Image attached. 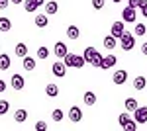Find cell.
Segmentation results:
<instances>
[{
    "label": "cell",
    "instance_id": "1",
    "mask_svg": "<svg viewBox=\"0 0 147 131\" xmlns=\"http://www.w3.org/2000/svg\"><path fill=\"white\" fill-rule=\"evenodd\" d=\"M82 57H84V61H86V63H90V65H92V67H96V69H100L102 59H104V57H102V55L98 53L94 47H86Z\"/></svg>",
    "mask_w": 147,
    "mask_h": 131
},
{
    "label": "cell",
    "instance_id": "2",
    "mask_svg": "<svg viewBox=\"0 0 147 131\" xmlns=\"http://www.w3.org/2000/svg\"><path fill=\"white\" fill-rule=\"evenodd\" d=\"M63 63L65 67H73V69H82L84 67V57H80V55H75V53H67L63 57Z\"/></svg>",
    "mask_w": 147,
    "mask_h": 131
},
{
    "label": "cell",
    "instance_id": "3",
    "mask_svg": "<svg viewBox=\"0 0 147 131\" xmlns=\"http://www.w3.org/2000/svg\"><path fill=\"white\" fill-rule=\"evenodd\" d=\"M118 41H120V47H122L124 51H131V49L136 47V35L129 33V32H124Z\"/></svg>",
    "mask_w": 147,
    "mask_h": 131
},
{
    "label": "cell",
    "instance_id": "4",
    "mask_svg": "<svg viewBox=\"0 0 147 131\" xmlns=\"http://www.w3.org/2000/svg\"><path fill=\"white\" fill-rule=\"evenodd\" d=\"M136 20H137V12H136V8H131V6H125L124 10H122V22L131 24V22H136Z\"/></svg>",
    "mask_w": 147,
    "mask_h": 131
},
{
    "label": "cell",
    "instance_id": "5",
    "mask_svg": "<svg viewBox=\"0 0 147 131\" xmlns=\"http://www.w3.org/2000/svg\"><path fill=\"white\" fill-rule=\"evenodd\" d=\"M134 121L136 123H147V106H139L134 112Z\"/></svg>",
    "mask_w": 147,
    "mask_h": 131
},
{
    "label": "cell",
    "instance_id": "6",
    "mask_svg": "<svg viewBox=\"0 0 147 131\" xmlns=\"http://www.w3.org/2000/svg\"><path fill=\"white\" fill-rule=\"evenodd\" d=\"M10 86L14 88V90H22L24 86H26V78L22 77V75H12V78H10Z\"/></svg>",
    "mask_w": 147,
    "mask_h": 131
},
{
    "label": "cell",
    "instance_id": "7",
    "mask_svg": "<svg viewBox=\"0 0 147 131\" xmlns=\"http://www.w3.org/2000/svg\"><path fill=\"white\" fill-rule=\"evenodd\" d=\"M124 24H125V22H114L112 28H110V35H114L116 39H120V37H122V33L125 32Z\"/></svg>",
    "mask_w": 147,
    "mask_h": 131
},
{
    "label": "cell",
    "instance_id": "8",
    "mask_svg": "<svg viewBox=\"0 0 147 131\" xmlns=\"http://www.w3.org/2000/svg\"><path fill=\"white\" fill-rule=\"evenodd\" d=\"M125 80H127V71H124V69L116 71V73L112 75V82L114 84H125Z\"/></svg>",
    "mask_w": 147,
    "mask_h": 131
},
{
    "label": "cell",
    "instance_id": "9",
    "mask_svg": "<svg viewBox=\"0 0 147 131\" xmlns=\"http://www.w3.org/2000/svg\"><path fill=\"white\" fill-rule=\"evenodd\" d=\"M116 63H118V57H116V55H106V57L102 59V65H100V69L108 71V69L116 67Z\"/></svg>",
    "mask_w": 147,
    "mask_h": 131
},
{
    "label": "cell",
    "instance_id": "10",
    "mask_svg": "<svg viewBox=\"0 0 147 131\" xmlns=\"http://www.w3.org/2000/svg\"><path fill=\"white\" fill-rule=\"evenodd\" d=\"M69 120L73 121V123H79V121L82 120V110H80L79 106H73V108L69 110Z\"/></svg>",
    "mask_w": 147,
    "mask_h": 131
},
{
    "label": "cell",
    "instance_id": "11",
    "mask_svg": "<svg viewBox=\"0 0 147 131\" xmlns=\"http://www.w3.org/2000/svg\"><path fill=\"white\" fill-rule=\"evenodd\" d=\"M53 53H55V57L63 59V57H65V55L69 53V49H67V45L63 43V41H57V43L53 45Z\"/></svg>",
    "mask_w": 147,
    "mask_h": 131
},
{
    "label": "cell",
    "instance_id": "12",
    "mask_svg": "<svg viewBox=\"0 0 147 131\" xmlns=\"http://www.w3.org/2000/svg\"><path fill=\"white\" fill-rule=\"evenodd\" d=\"M51 71H53V75L59 77V78H63L65 75H67V67H65V63H53Z\"/></svg>",
    "mask_w": 147,
    "mask_h": 131
},
{
    "label": "cell",
    "instance_id": "13",
    "mask_svg": "<svg viewBox=\"0 0 147 131\" xmlns=\"http://www.w3.org/2000/svg\"><path fill=\"white\" fill-rule=\"evenodd\" d=\"M57 10H59V4H57L55 0H49V2H45V14H47V16H55Z\"/></svg>",
    "mask_w": 147,
    "mask_h": 131
},
{
    "label": "cell",
    "instance_id": "14",
    "mask_svg": "<svg viewBox=\"0 0 147 131\" xmlns=\"http://www.w3.org/2000/svg\"><path fill=\"white\" fill-rule=\"evenodd\" d=\"M34 22H35L37 28H47V24H49V16H47V14H37Z\"/></svg>",
    "mask_w": 147,
    "mask_h": 131
},
{
    "label": "cell",
    "instance_id": "15",
    "mask_svg": "<svg viewBox=\"0 0 147 131\" xmlns=\"http://www.w3.org/2000/svg\"><path fill=\"white\" fill-rule=\"evenodd\" d=\"M45 94L49 96V98H57V96H59V86L53 84V82H49V84L45 86Z\"/></svg>",
    "mask_w": 147,
    "mask_h": 131
},
{
    "label": "cell",
    "instance_id": "16",
    "mask_svg": "<svg viewBox=\"0 0 147 131\" xmlns=\"http://www.w3.org/2000/svg\"><path fill=\"white\" fill-rule=\"evenodd\" d=\"M116 43H118V39H116L114 35H106V37H104V41H102V45H104L108 51H112L114 47H116Z\"/></svg>",
    "mask_w": 147,
    "mask_h": 131
},
{
    "label": "cell",
    "instance_id": "17",
    "mask_svg": "<svg viewBox=\"0 0 147 131\" xmlns=\"http://www.w3.org/2000/svg\"><path fill=\"white\" fill-rule=\"evenodd\" d=\"M12 65V61H10V55H6V53H2L0 55V71H8Z\"/></svg>",
    "mask_w": 147,
    "mask_h": 131
},
{
    "label": "cell",
    "instance_id": "18",
    "mask_svg": "<svg viewBox=\"0 0 147 131\" xmlns=\"http://www.w3.org/2000/svg\"><path fill=\"white\" fill-rule=\"evenodd\" d=\"M22 65H24V69H26V71H34L37 63H35L34 57H24V59H22Z\"/></svg>",
    "mask_w": 147,
    "mask_h": 131
},
{
    "label": "cell",
    "instance_id": "19",
    "mask_svg": "<svg viewBox=\"0 0 147 131\" xmlns=\"http://www.w3.org/2000/svg\"><path fill=\"white\" fill-rule=\"evenodd\" d=\"M82 100H84V106H94V104H96V94L88 90V92H84Z\"/></svg>",
    "mask_w": 147,
    "mask_h": 131
},
{
    "label": "cell",
    "instance_id": "20",
    "mask_svg": "<svg viewBox=\"0 0 147 131\" xmlns=\"http://www.w3.org/2000/svg\"><path fill=\"white\" fill-rule=\"evenodd\" d=\"M65 33H67V37H69V39H79L80 30L77 28V26H69V28H67V32H65Z\"/></svg>",
    "mask_w": 147,
    "mask_h": 131
},
{
    "label": "cell",
    "instance_id": "21",
    "mask_svg": "<svg viewBox=\"0 0 147 131\" xmlns=\"http://www.w3.org/2000/svg\"><path fill=\"white\" fill-rule=\"evenodd\" d=\"M14 51H16V55H18L20 59H24V57H28V45L26 43H18L16 47H14Z\"/></svg>",
    "mask_w": 147,
    "mask_h": 131
},
{
    "label": "cell",
    "instance_id": "22",
    "mask_svg": "<svg viewBox=\"0 0 147 131\" xmlns=\"http://www.w3.org/2000/svg\"><path fill=\"white\" fill-rule=\"evenodd\" d=\"M26 120H28V110H16V114H14V121L24 123Z\"/></svg>",
    "mask_w": 147,
    "mask_h": 131
},
{
    "label": "cell",
    "instance_id": "23",
    "mask_svg": "<svg viewBox=\"0 0 147 131\" xmlns=\"http://www.w3.org/2000/svg\"><path fill=\"white\" fill-rule=\"evenodd\" d=\"M147 86V78L145 77H136L134 78V88L136 90H143Z\"/></svg>",
    "mask_w": 147,
    "mask_h": 131
},
{
    "label": "cell",
    "instance_id": "24",
    "mask_svg": "<svg viewBox=\"0 0 147 131\" xmlns=\"http://www.w3.org/2000/svg\"><path fill=\"white\" fill-rule=\"evenodd\" d=\"M124 106H125V110H127V112H136V110L139 108V104H137L136 98H127L124 102Z\"/></svg>",
    "mask_w": 147,
    "mask_h": 131
},
{
    "label": "cell",
    "instance_id": "25",
    "mask_svg": "<svg viewBox=\"0 0 147 131\" xmlns=\"http://www.w3.org/2000/svg\"><path fill=\"white\" fill-rule=\"evenodd\" d=\"M131 120H134V118H131V116H129L127 112H125V114H120V116H118V123H120L122 127H125V125H127V123H129Z\"/></svg>",
    "mask_w": 147,
    "mask_h": 131
},
{
    "label": "cell",
    "instance_id": "26",
    "mask_svg": "<svg viewBox=\"0 0 147 131\" xmlns=\"http://www.w3.org/2000/svg\"><path fill=\"white\" fill-rule=\"evenodd\" d=\"M37 8H39V6L35 4L34 0H24V10H26V12H30V14H32V12H35Z\"/></svg>",
    "mask_w": 147,
    "mask_h": 131
},
{
    "label": "cell",
    "instance_id": "27",
    "mask_svg": "<svg viewBox=\"0 0 147 131\" xmlns=\"http://www.w3.org/2000/svg\"><path fill=\"white\" fill-rule=\"evenodd\" d=\"M12 30V22L8 18H0V32H10Z\"/></svg>",
    "mask_w": 147,
    "mask_h": 131
},
{
    "label": "cell",
    "instance_id": "28",
    "mask_svg": "<svg viewBox=\"0 0 147 131\" xmlns=\"http://www.w3.org/2000/svg\"><path fill=\"white\" fill-rule=\"evenodd\" d=\"M10 110V102L8 100H0V116H6Z\"/></svg>",
    "mask_w": 147,
    "mask_h": 131
},
{
    "label": "cell",
    "instance_id": "29",
    "mask_svg": "<svg viewBox=\"0 0 147 131\" xmlns=\"http://www.w3.org/2000/svg\"><path fill=\"white\" fill-rule=\"evenodd\" d=\"M145 33H147L145 24H136V30H134V35H145Z\"/></svg>",
    "mask_w": 147,
    "mask_h": 131
},
{
    "label": "cell",
    "instance_id": "30",
    "mask_svg": "<svg viewBox=\"0 0 147 131\" xmlns=\"http://www.w3.org/2000/svg\"><path fill=\"white\" fill-rule=\"evenodd\" d=\"M51 118H53V121H63L65 114H63V110H53L51 112Z\"/></svg>",
    "mask_w": 147,
    "mask_h": 131
},
{
    "label": "cell",
    "instance_id": "31",
    "mask_svg": "<svg viewBox=\"0 0 147 131\" xmlns=\"http://www.w3.org/2000/svg\"><path fill=\"white\" fill-rule=\"evenodd\" d=\"M47 57H49V49H47V47H37V59L43 61Z\"/></svg>",
    "mask_w": 147,
    "mask_h": 131
},
{
    "label": "cell",
    "instance_id": "32",
    "mask_svg": "<svg viewBox=\"0 0 147 131\" xmlns=\"http://www.w3.org/2000/svg\"><path fill=\"white\" fill-rule=\"evenodd\" d=\"M35 131H47V123L43 120L35 121Z\"/></svg>",
    "mask_w": 147,
    "mask_h": 131
},
{
    "label": "cell",
    "instance_id": "33",
    "mask_svg": "<svg viewBox=\"0 0 147 131\" xmlns=\"http://www.w3.org/2000/svg\"><path fill=\"white\" fill-rule=\"evenodd\" d=\"M92 8L94 10H102L104 8V0H92Z\"/></svg>",
    "mask_w": 147,
    "mask_h": 131
},
{
    "label": "cell",
    "instance_id": "34",
    "mask_svg": "<svg viewBox=\"0 0 147 131\" xmlns=\"http://www.w3.org/2000/svg\"><path fill=\"white\" fill-rule=\"evenodd\" d=\"M124 131H137V123L131 120V121H129V123H127V125L124 127Z\"/></svg>",
    "mask_w": 147,
    "mask_h": 131
},
{
    "label": "cell",
    "instance_id": "35",
    "mask_svg": "<svg viewBox=\"0 0 147 131\" xmlns=\"http://www.w3.org/2000/svg\"><path fill=\"white\" fill-rule=\"evenodd\" d=\"M8 4H10V0H0V10H6Z\"/></svg>",
    "mask_w": 147,
    "mask_h": 131
},
{
    "label": "cell",
    "instance_id": "36",
    "mask_svg": "<svg viewBox=\"0 0 147 131\" xmlns=\"http://www.w3.org/2000/svg\"><path fill=\"white\" fill-rule=\"evenodd\" d=\"M4 92H6V82L0 80V94H4Z\"/></svg>",
    "mask_w": 147,
    "mask_h": 131
},
{
    "label": "cell",
    "instance_id": "37",
    "mask_svg": "<svg viewBox=\"0 0 147 131\" xmlns=\"http://www.w3.org/2000/svg\"><path fill=\"white\" fill-rule=\"evenodd\" d=\"M139 10H141V16H145V18H147V4H145V6H141Z\"/></svg>",
    "mask_w": 147,
    "mask_h": 131
},
{
    "label": "cell",
    "instance_id": "38",
    "mask_svg": "<svg viewBox=\"0 0 147 131\" xmlns=\"http://www.w3.org/2000/svg\"><path fill=\"white\" fill-rule=\"evenodd\" d=\"M141 53H143V55H145V57H147V41H145V43H143V45H141Z\"/></svg>",
    "mask_w": 147,
    "mask_h": 131
},
{
    "label": "cell",
    "instance_id": "39",
    "mask_svg": "<svg viewBox=\"0 0 147 131\" xmlns=\"http://www.w3.org/2000/svg\"><path fill=\"white\" fill-rule=\"evenodd\" d=\"M10 2H12V4H22L24 0H10Z\"/></svg>",
    "mask_w": 147,
    "mask_h": 131
},
{
    "label": "cell",
    "instance_id": "40",
    "mask_svg": "<svg viewBox=\"0 0 147 131\" xmlns=\"http://www.w3.org/2000/svg\"><path fill=\"white\" fill-rule=\"evenodd\" d=\"M112 2H114V4H118V2H122V0H112Z\"/></svg>",
    "mask_w": 147,
    "mask_h": 131
}]
</instances>
